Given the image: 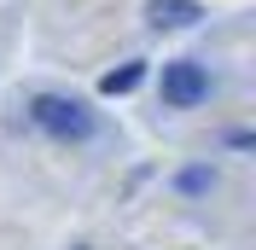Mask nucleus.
Listing matches in <instances>:
<instances>
[{
    "instance_id": "nucleus-3",
    "label": "nucleus",
    "mask_w": 256,
    "mask_h": 250,
    "mask_svg": "<svg viewBox=\"0 0 256 250\" xmlns=\"http://www.w3.org/2000/svg\"><path fill=\"white\" fill-rule=\"evenodd\" d=\"M146 18H152V30H192L204 12H198V0H152Z\"/></svg>"
},
{
    "instance_id": "nucleus-2",
    "label": "nucleus",
    "mask_w": 256,
    "mask_h": 250,
    "mask_svg": "<svg viewBox=\"0 0 256 250\" xmlns=\"http://www.w3.org/2000/svg\"><path fill=\"white\" fill-rule=\"evenodd\" d=\"M163 99H169V105H198V99H210V76L192 58L163 64Z\"/></svg>"
},
{
    "instance_id": "nucleus-1",
    "label": "nucleus",
    "mask_w": 256,
    "mask_h": 250,
    "mask_svg": "<svg viewBox=\"0 0 256 250\" xmlns=\"http://www.w3.org/2000/svg\"><path fill=\"white\" fill-rule=\"evenodd\" d=\"M30 116L47 134H58V140H82V134H94V116L76 105V99H64V94H35L30 99Z\"/></svg>"
},
{
    "instance_id": "nucleus-5",
    "label": "nucleus",
    "mask_w": 256,
    "mask_h": 250,
    "mask_svg": "<svg viewBox=\"0 0 256 250\" xmlns=\"http://www.w3.org/2000/svg\"><path fill=\"white\" fill-rule=\"evenodd\" d=\"M180 186H186V192H210V186H216V169H186Z\"/></svg>"
},
{
    "instance_id": "nucleus-4",
    "label": "nucleus",
    "mask_w": 256,
    "mask_h": 250,
    "mask_svg": "<svg viewBox=\"0 0 256 250\" xmlns=\"http://www.w3.org/2000/svg\"><path fill=\"white\" fill-rule=\"evenodd\" d=\"M140 82H146V64H122V70H111V76L99 82V88H105V94L116 99V94H134Z\"/></svg>"
}]
</instances>
